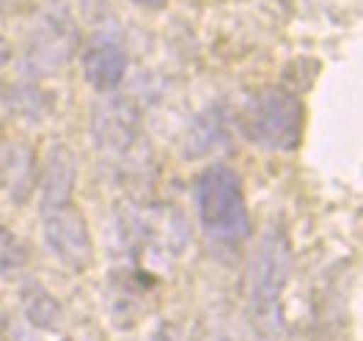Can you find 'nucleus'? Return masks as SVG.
I'll return each instance as SVG.
<instances>
[{
  "label": "nucleus",
  "instance_id": "nucleus-1",
  "mask_svg": "<svg viewBox=\"0 0 363 341\" xmlns=\"http://www.w3.org/2000/svg\"><path fill=\"white\" fill-rule=\"evenodd\" d=\"M292 273V248L286 231L270 226L250 256L245 275V295L253 330L259 336L272 339L281 330V297Z\"/></svg>",
  "mask_w": 363,
  "mask_h": 341
},
{
  "label": "nucleus",
  "instance_id": "nucleus-2",
  "mask_svg": "<svg viewBox=\"0 0 363 341\" xmlns=\"http://www.w3.org/2000/svg\"><path fill=\"white\" fill-rule=\"evenodd\" d=\"M196 209L206 237L220 245H237L250 237V218L242 182L226 165H209L196 182Z\"/></svg>",
  "mask_w": 363,
  "mask_h": 341
},
{
  "label": "nucleus",
  "instance_id": "nucleus-3",
  "mask_svg": "<svg viewBox=\"0 0 363 341\" xmlns=\"http://www.w3.org/2000/svg\"><path fill=\"white\" fill-rule=\"evenodd\" d=\"M237 127L253 146L292 152L303 138V105L286 89H262L242 102Z\"/></svg>",
  "mask_w": 363,
  "mask_h": 341
},
{
  "label": "nucleus",
  "instance_id": "nucleus-4",
  "mask_svg": "<svg viewBox=\"0 0 363 341\" xmlns=\"http://www.w3.org/2000/svg\"><path fill=\"white\" fill-rule=\"evenodd\" d=\"M80 47V30L67 3L52 0L42 6L25 36L20 72L30 80H42L67 67Z\"/></svg>",
  "mask_w": 363,
  "mask_h": 341
},
{
  "label": "nucleus",
  "instance_id": "nucleus-5",
  "mask_svg": "<svg viewBox=\"0 0 363 341\" xmlns=\"http://www.w3.org/2000/svg\"><path fill=\"white\" fill-rule=\"evenodd\" d=\"M91 138L96 149L116 162L143 165L149 157L146 140L140 133V108L130 96H105L94 105L91 113Z\"/></svg>",
  "mask_w": 363,
  "mask_h": 341
},
{
  "label": "nucleus",
  "instance_id": "nucleus-6",
  "mask_svg": "<svg viewBox=\"0 0 363 341\" xmlns=\"http://www.w3.org/2000/svg\"><path fill=\"white\" fill-rule=\"evenodd\" d=\"M42 228H45V245L69 270H86L94 256L89 223L83 212L74 204L58 206L42 212Z\"/></svg>",
  "mask_w": 363,
  "mask_h": 341
},
{
  "label": "nucleus",
  "instance_id": "nucleus-7",
  "mask_svg": "<svg viewBox=\"0 0 363 341\" xmlns=\"http://www.w3.org/2000/svg\"><path fill=\"white\" fill-rule=\"evenodd\" d=\"M39 184V171H36V155L30 143L20 138H11L0 146V193L11 204H28Z\"/></svg>",
  "mask_w": 363,
  "mask_h": 341
},
{
  "label": "nucleus",
  "instance_id": "nucleus-8",
  "mask_svg": "<svg viewBox=\"0 0 363 341\" xmlns=\"http://www.w3.org/2000/svg\"><path fill=\"white\" fill-rule=\"evenodd\" d=\"M83 74L96 91H116L127 74V50L113 36H96L83 50Z\"/></svg>",
  "mask_w": 363,
  "mask_h": 341
},
{
  "label": "nucleus",
  "instance_id": "nucleus-9",
  "mask_svg": "<svg viewBox=\"0 0 363 341\" xmlns=\"http://www.w3.org/2000/svg\"><path fill=\"white\" fill-rule=\"evenodd\" d=\"M77 182V157L67 143H52L45 160L42 171V212L58 209V206L72 204V190Z\"/></svg>",
  "mask_w": 363,
  "mask_h": 341
},
{
  "label": "nucleus",
  "instance_id": "nucleus-10",
  "mask_svg": "<svg viewBox=\"0 0 363 341\" xmlns=\"http://www.w3.org/2000/svg\"><path fill=\"white\" fill-rule=\"evenodd\" d=\"M184 157L199 160L206 157L218 149L228 146V121L226 111L220 105H209L206 111L193 118V124L187 127V135H184Z\"/></svg>",
  "mask_w": 363,
  "mask_h": 341
},
{
  "label": "nucleus",
  "instance_id": "nucleus-11",
  "mask_svg": "<svg viewBox=\"0 0 363 341\" xmlns=\"http://www.w3.org/2000/svg\"><path fill=\"white\" fill-rule=\"evenodd\" d=\"M20 308L25 319L36 328V330H58L64 322V308L58 303V297L47 289L45 284H39L36 278H25L20 286Z\"/></svg>",
  "mask_w": 363,
  "mask_h": 341
},
{
  "label": "nucleus",
  "instance_id": "nucleus-12",
  "mask_svg": "<svg viewBox=\"0 0 363 341\" xmlns=\"http://www.w3.org/2000/svg\"><path fill=\"white\" fill-rule=\"evenodd\" d=\"M6 111L25 121H42L52 111V96L36 86H11L3 94Z\"/></svg>",
  "mask_w": 363,
  "mask_h": 341
},
{
  "label": "nucleus",
  "instance_id": "nucleus-13",
  "mask_svg": "<svg viewBox=\"0 0 363 341\" xmlns=\"http://www.w3.org/2000/svg\"><path fill=\"white\" fill-rule=\"evenodd\" d=\"M25 264H28L25 242L11 228L0 223V278H14L17 273H23Z\"/></svg>",
  "mask_w": 363,
  "mask_h": 341
},
{
  "label": "nucleus",
  "instance_id": "nucleus-14",
  "mask_svg": "<svg viewBox=\"0 0 363 341\" xmlns=\"http://www.w3.org/2000/svg\"><path fill=\"white\" fill-rule=\"evenodd\" d=\"M9 58H11V45H9V42L0 36V69L9 64Z\"/></svg>",
  "mask_w": 363,
  "mask_h": 341
},
{
  "label": "nucleus",
  "instance_id": "nucleus-15",
  "mask_svg": "<svg viewBox=\"0 0 363 341\" xmlns=\"http://www.w3.org/2000/svg\"><path fill=\"white\" fill-rule=\"evenodd\" d=\"M133 3H138V6H143V9H162L168 0H133Z\"/></svg>",
  "mask_w": 363,
  "mask_h": 341
},
{
  "label": "nucleus",
  "instance_id": "nucleus-16",
  "mask_svg": "<svg viewBox=\"0 0 363 341\" xmlns=\"http://www.w3.org/2000/svg\"><path fill=\"white\" fill-rule=\"evenodd\" d=\"M14 3H17V0H0V14L11 11V9H14Z\"/></svg>",
  "mask_w": 363,
  "mask_h": 341
},
{
  "label": "nucleus",
  "instance_id": "nucleus-17",
  "mask_svg": "<svg viewBox=\"0 0 363 341\" xmlns=\"http://www.w3.org/2000/svg\"><path fill=\"white\" fill-rule=\"evenodd\" d=\"M155 341H174V339H168V336H157Z\"/></svg>",
  "mask_w": 363,
  "mask_h": 341
}]
</instances>
